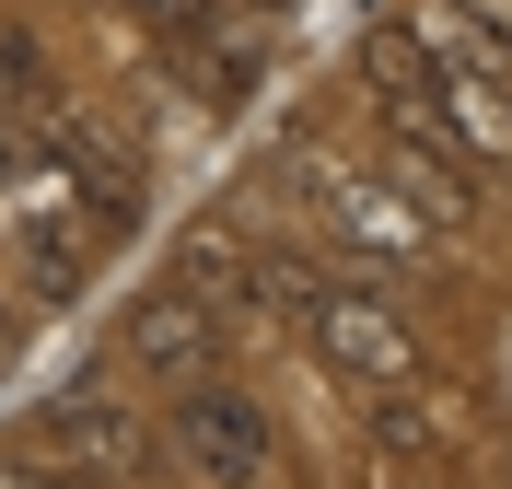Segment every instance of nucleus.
Listing matches in <instances>:
<instances>
[{"label":"nucleus","mask_w":512,"mask_h":489,"mask_svg":"<svg viewBox=\"0 0 512 489\" xmlns=\"http://www.w3.org/2000/svg\"><path fill=\"white\" fill-rule=\"evenodd\" d=\"M163 70H175L198 105H245V94H256V47L222 24V12H198L187 35H163Z\"/></svg>","instance_id":"0eeeda50"},{"label":"nucleus","mask_w":512,"mask_h":489,"mask_svg":"<svg viewBox=\"0 0 512 489\" xmlns=\"http://www.w3.org/2000/svg\"><path fill=\"white\" fill-rule=\"evenodd\" d=\"M280 175H291V210H303V222H315L338 257L384 268V280L443 268V233H431V210H419L396 175H373V163H350V152H326V140H291Z\"/></svg>","instance_id":"f03ea898"},{"label":"nucleus","mask_w":512,"mask_h":489,"mask_svg":"<svg viewBox=\"0 0 512 489\" xmlns=\"http://www.w3.org/2000/svg\"><path fill=\"white\" fill-rule=\"evenodd\" d=\"M361 443H373V455H396V466H431V455L454 443V420H443L419 385H373V396H361Z\"/></svg>","instance_id":"6e6552de"},{"label":"nucleus","mask_w":512,"mask_h":489,"mask_svg":"<svg viewBox=\"0 0 512 489\" xmlns=\"http://www.w3.org/2000/svg\"><path fill=\"white\" fill-rule=\"evenodd\" d=\"M175 455H187V478L210 489H268V466H280V431H268V408H256L245 385H175Z\"/></svg>","instance_id":"20e7f679"},{"label":"nucleus","mask_w":512,"mask_h":489,"mask_svg":"<svg viewBox=\"0 0 512 489\" xmlns=\"http://www.w3.org/2000/svg\"><path fill=\"white\" fill-rule=\"evenodd\" d=\"M117 350L140 361V373H152L163 396H175V385H210V373L233 361V315H222L210 292H198V280H152V292L128 303Z\"/></svg>","instance_id":"7ed1b4c3"},{"label":"nucleus","mask_w":512,"mask_h":489,"mask_svg":"<svg viewBox=\"0 0 512 489\" xmlns=\"http://www.w3.org/2000/svg\"><path fill=\"white\" fill-rule=\"evenodd\" d=\"M24 478L35 489H117V478H94V466H70V455H24Z\"/></svg>","instance_id":"9d476101"},{"label":"nucleus","mask_w":512,"mask_h":489,"mask_svg":"<svg viewBox=\"0 0 512 489\" xmlns=\"http://www.w3.org/2000/svg\"><path fill=\"white\" fill-rule=\"evenodd\" d=\"M0 361H12V303H0Z\"/></svg>","instance_id":"9b49d317"},{"label":"nucleus","mask_w":512,"mask_h":489,"mask_svg":"<svg viewBox=\"0 0 512 489\" xmlns=\"http://www.w3.org/2000/svg\"><path fill=\"white\" fill-rule=\"evenodd\" d=\"M35 443H47V455H70V466H94V478H117V489L152 478V431L117 408V385H105V373H70V385L35 408Z\"/></svg>","instance_id":"39448f33"},{"label":"nucleus","mask_w":512,"mask_h":489,"mask_svg":"<svg viewBox=\"0 0 512 489\" xmlns=\"http://www.w3.org/2000/svg\"><path fill=\"white\" fill-rule=\"evenodd\" d=\"M35 140H47L70 175H82V198L105 210V233L140 222V163H128V140H117V129H94V117H59V105H47V117H35Z\"/></svg>","instance_id":"423d86ee"},{"label":"nucleus","mask_w":512,"mask_h":489,"mask_svg":"<svg viewBox=\"0 0 512 489\" xmlns=\"http://www.w3.org/2000/svg\"><path fill=\"white\" fill-rule=\"evenodd\" d=\"M94 245H117V233H105V210L82 198V175H70L35 129H0V268H12L35 303H70L94 280Z\"/></svg>","instance_id":"f257e3e1"},{"label":"nucleus","mask_w":512,"mask_h":489,"mask_svg":"<svg viewBox=\"0 0 512 489\" xmlns=\"http://www.w3.org/2000/svg\"><path fill=\"white\" fill-rule=\"evenodd\" d=\"M24 105H35V47H24L12 24H0V129H12Z\"/></svg>","instance_id":"1a4fd4ad"},{"label":"nucleus","mask_w":512,"mask_h":489,"mask_svg":"<svg viewBox=\"0 0 512 489\" xmlns=\"http://www.w3.org/2000/svg\"><path fill=\"white\" fill-rule=\"evenodd\" d=\"M245 12H280V0H245Z\"/></svg>","instance_id":"f8f14e48"}]
</instances>
